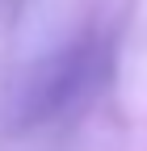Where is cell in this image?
Here are the masks:
<instances>
[{
  "label": "cell",
  "instance_id": "obj_1",
  "mask_svg": "<svg viewBox=\"0 0 147 151\" xmlns=\"http://www.w3.org/2000/svg\"><path fill=\"white\" fill-rule=\"evenodd\" d=\"M93 76V42H80V46H63L59 55H50L46 63H38L25 80L21 92V118L25 122H42L50 113H59L63 105H71L80 97V88L88 84Z\"/></svg>",
  "mask_w": 147,
  "mask_h": 151
}]
</instances>
